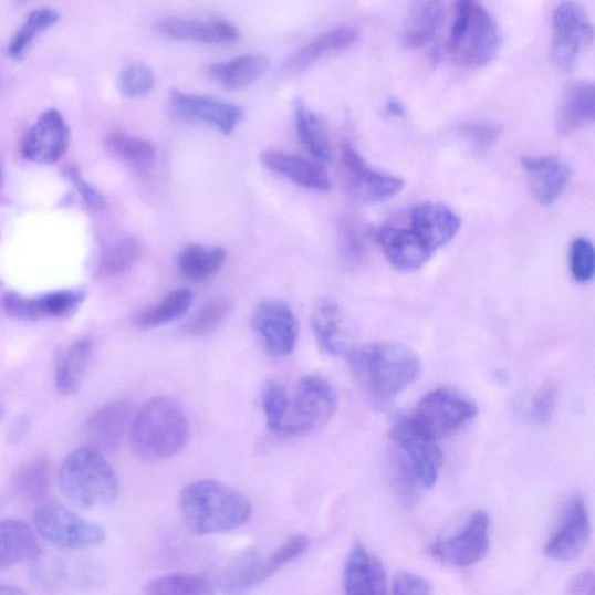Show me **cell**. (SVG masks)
I'll list each match as a JSON object with an SVG mask.
<instances>
[{"label":"cell","instance_id":"cell-1","mask_svg":"<svg viewBox=\"0 0 595 595\" xmlns=\"http://www.w3.org/2000/svg\"><path fill=\"white\" fill-rule=\"evenodd\" d=\"M179 511L187 529L197 535L232 532L253 513L241 492L212 479L197 480L182 489Z\"/></svg>","mask_w":595,"mask_h":595},{"label":"cell","instance_id":"cell-2","mask_svg":"<svg viewBox=\"0 0 595 595\" xmlns=\"http://www.w3.org/2000/svg\"><path fill=\"white\" fill-rule=\"evenodd\" d=\"M189 435L185 409L173 398L155 397L137 411L131 427V446L137 459L159 463L185 448Z\"/></svg>","mask_w":595,"mask_h":595},{"label":"cell","instance_id":"cell-3","mask_svg":"<svg viewBox=\"0 0 595 595\" xmlns=\"http://www.w3.org/2000/svg\"><path fill=\"white\" fill-rule=\"evenodd\" d=\"M348 361L354 374L380 399H392L415 383L422 372L419 356L395 342H376L352 349Z\"/></svg>","mask_w":595,"mask_h":595},{"label":"cell","instance_id":"cell-4","mask_svg":"<svg viewBox=\"0 0 595 595\" xmlns=\"http://www.w3.org/2000/svg\"><path fill=\"white\" fill-rule=\"evenodd\" d=\"M59 482L63 495L81 510L104 509L119 491L116 472L103 453L91 447L65 457Z\"/></svg>","mask_w":595,"mask_h":595},{"label":"cell","instance_id":"cell-5","mask_svg":"<svg viewBox=\"0 0 595 595\" xmlns=\"http://www.w3.org/2000/svg\"><path fill=\"white\" fill-rule=\"evenodd\" d=\"M500 49L495 20L478 0H456L449 50L456 63L469 67L490 63Z\"/></svg>","mask_w":595,"mask_h":595},{"label":"cell","instance_id":"cell-6","mask_svg":"<svg viewBox=\"0 0 595 595\" xmlns=\"http://www.w3.org/2000/svg\"><path fill=\"white\" fill-rule=\"evenodd\" d=\"M392 439L400 450L406 473L424 489L437 486L443 462L438 438L410 415L396 422Z\"/></svg>","mask_w":595,"mask_h":595},{"label":"cell","instance_id":"cell-7","mask_svg":"<svg viewBox=\"0 0 595 595\" xmlns=\"http://www.w3.org/2000/svg\"><path fill=\"white\" fill-rule=\"evenodd\" d=\"M337 397L327 379L317 375L304 377L289 397L286 416L280 434L303 435L326 426L334 417Z\"/></svg>","mask_w":595,"mask_h":595},{"label":"cell","instance_id":"cell-8","mask_svg":"<svg viewBox=\"0 0 595 595\" xmlns=\"http://www.w3.org/2000/svg\"><path fill=\"white\" fill-rule=\"evenodd\" d=\"M592 21L585 9L572 0L561 3L553 15L552 55L563 72L574 71L584 48L593 42Z\"/></svg>","mask_w":595,"mask_h":595},{"label":"cell","instance_id":"cell-9","mask_svg":"<svg viewBox=\"0 0 595 595\" xmlns=\"http://www.w3.org/2000/svg\"><path fill=\"white\" fill-rule=\"evenodd\" d=\"M34 523L43 539L65 549H86L100 545L105 540L102 525L60 505L39 509Z\"/></svg>","mask_w":595,"mask_h":595},{"label":"cell","instance_id":"cell-10","mask_svg":"<svg viewBox=\"0 0 595 595\" xmlns=\"http://www.w3.org/2000/svg\"><path fill=\"white\" fill-rule=\"evenodd\" d=\"M478 405L461 392L440 387L427 394L414 415L437 438L452 434L478 415Z\"/></svg>","mask_w":595,"mask_h":595},{"label":"cell","instance_id":"cell-11","mask_svg":"<svg viewBox=\"0 0 595 595\" xmlns=\"http://www.w3.org/2000/svg\"><path fill=\"white\" fill-rule=\"evenodd\" d=\"M251 327L262 348L274 357L290 356L300 337V325L292 309L276 298H270L258 306Z\"/></svg>","mask_w":595,"mask_h":595},{"label":"cell","instance_id":"cell-12","mask_svg":"<svg viewBox=\"0 0 595 595\" xmlns=\"http://www.w3.org/2000/svg\"><path fill=\"white\" fill-rule=\"evenodd\" d=\"M341 163L347 189L359 201H386L404 189L403 178L374 169L349 144L341 148Z\"/></svg>","mask_w":595,"mask_h":595},{"label":"cell","instance_id":"cell-13","mask_svg":"<svg viewBox=\"0 0 595 595\" xmlns=\"http://www.w3.org/2000/svg\"><path fill=\"white\" fill-rule=\"evenodd\" d=\"M490 551V516L477 511L460 533L431 547L438 560L453 566H471L483 561Z\"/></svg>","mask_w":595,"mask_h":595},{"label":"cell","instance_id":"cell-14","mask_svg":"<svg viewBox=\"0 0 595 595\" xmlns=\"http://www.w3.org/2000/svg\"><path fill=\"white\" fill-rule=\"evenodd\" d=\"M169 102L179 118L211 125L226 135L233 133L244 119L240 106L210 96L181 93L173 88Z\"/></svg>","mask_w":595,"mask_h":595},{"label":"cell","instance_id":"cell-15","mask_svg":"<svg viewBox=\"0 0 595 595\" xmlns=\"http://www.w3.org/2000/svg\"><path fill=\"white\" fill-rule=\"evenodd\" d=\"M71 131L56 109L45 111L22 143V156L29 161L41 165H54L60 161L67 149Z\"/></svg>","mask_w":595,"mask_h":595},{"label":"cell","instance_id":"cell-16","mask_svg":"<svg viewBox=\"0 0 595 595\" xmlns=\"http://www.w3.org/2000/svg\"><path fill=\"white\" fill-rule=\"evenodd\" d=\"M591 520L586 503L582 498H576L572 501L560 528L547 540L544 553L555 561L567 562L575 560L585 551L591 539Z\"/></svg>","mask_w":595,"mask_h":595},{"label":"cell","instance_id":"cell-17","mask_svg":"<svg viewBox=\"0 0 595 595\" xmlns=\"http://www.w3.org/2000/svg\"><path fill=\"white\" fill-rule=\"evenodd\" d=\"M461 226V218L440 202H425L410 216V231L434 254L459 234Z\"/></svg>","mask_w":595,"mask_h":595},{"label":"cell","instance_id":"cell-18","mask_svg":"<svg viewBox=\"0 0 595 595\" xmlns=\"http://www.w3.org/2000/svg\"><path fill=\"white\" fill-rule=\"evenodd\" d=\"M132 417V406L127 401L108 403L86 421L84 434L91 448L98 451H116L125 437Z\"/></svg>","mask_w":595,"mask_h":595},{"label":"cell","instance_id":"cell-19","mask_svg":"<svg viewBox=\"0 0 595 595\" xmlns=\"http://www.w3.org/2000/svg\"><path fill=\"white\" fill-rule=\"evenodd\" d=\"M84 300L85 294L82 291H58L34 300L8 293L3 298V306L9 315L17 319L66 317L74 314Z\"/></svg>","mask_w":595,"mask_h":595},{"label":"cell","instance_id":"cell-20","mask_svg":"<svg viewBox=\"0 0 595 595\" xmlns=\"http://www.w3.org/2000/svg\"><path fill=\"white\" fill-rule=\"evenodd\" d=\"M262 166L276 173L304 189L327 192L332 187L330 175L322 163L279 150H267L261 155Z\"/></svg>","mask_w":595,"mask_h":595},{"label":"cell","instance_id":"cell-21","mask_svg":"<svg viewBox=\"0 0 595 595\" xmlns=\"http://www.w3.org/2000/svg\"><path fill=\"white\" fill-rule=\"evenodd\" d=\"M521 165L534 198L542 205H552L561 197L572 174L570 166L557 156H525Z\"/></svg>","mask_w":595,"mask_h":595},{"label":"cell","instance_id":"cell-22","mask_svg":"<svg viewBox=\"0 0 595 595\" xmlns=\"http://www.w3.org/2000/svg\"><path fill=\"white\" fill-rule=\"evenodd\" d=\"M376 239L388 263L400 271H417L434 255L414 232L405 228L385 225Z\"/></svg>","mask_w":595,"mask_h":595},{"label":"cell","instance_id":"cell-23","mask_svg":"<svg viewBox=\"0 0 595 595\" xmlns=\"http://www.w3.org/2000/svg\"><path fill=\"white\" fill-rule=\"evenodd\" d=\"M156 31L169 39L194 40L208 44H232L239 30L226 20L199 21L178 17H167L156 21Z\"/></svg>","mask_w":595,"mask_h":595},{"label":"cell","instance_id":"cell-24","mask_svg":"<svg viewBox=\"0 0 595 595\" xmlns=\"http://www.w3.org/2000/svg\"><path fill=\"white\" fill-rule=\"evenodd\" d=\"M343 587L351 595H380L386 593V574L382 562L361 542H357L343 572Z\"/></svg>","mask_w":595,"mask_h":595},{"label":"cell","instance_id":"cell-25","mask_svg":"<svg viewBox=\"0 0 595 595\" xmlns=\"http://www.w3.org/2000/svg\"><path fill=\"white\" fill-rule=\"evenodd\" d=\"M312 328L320 349L325 354L341 356L352 351L346 317L336 302H317L312 312Z\"/></svg>","mask_w":595,"mask_h":595},{"label":"cell","instance_id":"cell-26","mask_svg":"<svg viewBox=\"0 0 595 595\" xmlns=\"http://www.w3.org/2000/svg\"><path fill=\"white\" fill-rule=\"evenodd\" d=\"M445 20L442 0H415L404 22L403 44L408 50H418L439 34Z\"/></svg>","mask_w":595,"mask_h":595},{"label":"cell","instance_id":"cell-27","mask_svg":"<svg viewBox=\"0 0 595 595\" xmlns=\"http://www.w3.org/2000/svg\"><path fill=\"white\" fill-rule=\"evenodd\" d=\"M358 36V31L351 27H342L320 34L286 59L284 71L288 74L304 72L320 60L347 50Z\"/></svg>","mask_w":595,"mask_h":595},{"label":"cell","instance_id":"cell-28","mask_svg":"<svg viewBox=\"0 0 595 595\" xmlns=\"http://www.w3.org/2000/svg\"><path fill=\"white\" fill-rule=\"evenodd\" d=\"M595 113V88L587 82L570 84L561 98L556 125L562 135H570L592 123Z\"/></svg>","mask_w":595,"mask_h":595},{"label":"cell","instance_id":"cell-29","mask_svg":"<svg viewBox=\"0 0 595 595\" xmlns=\"http://www.w3.org/2000/svg\"><path fill=\"white\" fill-rule=\"evenodd\" d=\"M41 547L33 531L19 520L0 521V570L35 560Z\"/></svg>","mask_w":595,"mask_h":595},{"label":"cell","instance_id":"cell-30","mask_svg":"<svg viewBox=\"0 0 595 595\" xmlns=\"http://www.w3.org/2000/svg\"><path fill=\"white\" fill-rule=\"evenodd\" d=\"M269 65V59L263 55H243L230 62L212 64L209 75L227 90L237 91L262 77Z\"/></svg>","mask_w":595,"mask_h":595},{"label":"cell","instance_id":"cell-31","mask_svg":"<svg viewBox=\"0 0 595 595\" xmlns=\"http://www.w3.org/2000/svg\"><path fill=\"white\" fill-rule=\"evenodd\" d=\"M295 126L298 137L316 161L327 164L332 161V147L325 123L311 111L303 101L294 105Z\"/></svg>","mask_w":595,"mask_h":595},{"label":"cell","instance_id":"cell-32","mask_svg":"<svg viewBox=\"0 0 595 595\" xmlns=\"http://www.w3.org/2000/svg\"><path fill=\"white\" fill-rule=\"evenodd\" d=\"M91 355H93V342L88 338H81L61 357L56 368L55 383L58 392L62 396H72L79 392Z\"/></svg>","mask_w":595,"mask_h":595},{"label":"cell","instance_id":"cell-33","mask_svg":"<svg viewBox=\"0 0 595 595\" xmlns=\"http://www.w3.org/2000/svg\"><path fill=\"white\" fill-rule=\"evenodd\" d=\"M192 301L189 289L174 290L161 302L137 313L133 319L134 326L145 331L170 324L188 312Z\"/></svg>","mask_w":595,"mask_h":595},{"label":"cell","instance_id":"cell-34","mask_svg":"<svg viewBox=\"0 0 595 595\" xmlns=\"http://www.w3.org/2000/svg\"><path fill=\"white\" fill-rule=\"evenodd\" d=\"M226 259V250L221 247L190 244L181 250L177 267L182 278L203 281L212 278L222 268Z\"/></svg>","mask_w":595,"mask_h":595},{"label":"cell","instance_id":"cell-35","mask_svg":"<svg viewBox=\"0 0 595 595\" xmlns=\"http://www.w3.org/2000/svg\"><path fill=\"white\" fill-rule=\"evenodd\" d=\"M107 148L123 163L139 173L149 171L156 163L155 146L140 137L124 132H112L106 137Z\"/></svg>","mask_w":595,"mask_h":595},{"label":"cell","instance_id":"cell-36","mask_svg":"<svg viewBox=\"0 0 595 595\" xmlns=\"http://www.w3.org/2000/svg\"><path fill=\"white\" fill-rule=\"evenodd\" d=\"M59 21L60 13L53 9L44 8L32 12L25 24L13 35L8 49L9 56L15 61L24 58L34 40Z\"/></svg>","mask_w":595,"mask_h":595},{"label":"cell","instance_id":"cell-37","mask_svg":"<svg viewBox=\"0 0 595 595\" xmlns=\"http://www.w3.org/2000/svg\"><path fill=\"white\" fill-rule=\"evenodd\" d=\"M233 311V303L225 296L201 306L186 323L185 332L192 337H205L217 332Z\"/></svg>","mask_w":595,"mask_h":595},{"label":"cell","instance_id":"cell-38","mask_svg":"<svg viewBox=\"0 0 595 595\" xmlns=\"http://www.w3.org/2000/svg\"><path fill=\"white\" fill-rule=\"evenodd\" d=\"M215 592V584L209 578L191 574L158 577L146 586V593L150 595H203Z\"/></svg>","mask_w":595,"mask_h":595},{"label":"cell","instance_id":"cell-39","mask_svg":"<svg viewBox=\"0 0 595 595\" xmlns=\"http://www.w3.org/2000/svg\"><path fill=\"white\" fill-rule=\"evenodd\" d=\"M143 254V246L133 238H126L114 243L106 250L101 261V272L106 276L116 278L133 269Z\"/></svg>","mask_w":595,"mask_h":595},{"label":"cell","instance_id":"cell-40","mask_svg":"<svg viewBox=\"0 0 595 595\" xmlns=\"http://www.w3.org/2000/svg\"><path fill=\"white\" fill-rule=\"evenodd\" d=\"M309 545L310 541L305 535H293L288 539L267 560H261L257 575V585L268 581L274 574H278L283 566L303 555L307 551Z\"/></svg>","mask_w":595,"mask_h":595},{"label":"cell","instance_id":"cell-41","mask_svg":"<svg viewBox=\"0 0 595 595\" xmlns=\"http://www.w3.org/2000/svg\"><path fill=\"white\" fill-rule=\"evenodd\" d=\"M340 257L347 267L356 268L366 257L365 234L359 225L345 218L338 225Z\"/></svg>","mask_w":595,"mask_h":595},{"label":"cell","instance_id":"cell-42","mask_svg":"<svg viewBox=\"0 0 595 595\" xmlns=\"http://www.w3.org/2000/svg\"><path fill=\"white\" fill-rule=\"evenodd\" d=\"M289 393L283 384L269 380L262 388L261 399L268 427L280 434L289 406Z\"/></svg>","mask_w":595,"mask_h":595},{"label":"cell","instance_id":"cell-43","mask_svg":"<svg viewBox=\"0 0 595 595\" xmlns=\"http://www.w3.org/2000/svg\"><path fill=\"white\" fill-rule=\"evenodd\" d=\"M156 83L152 69L144 63L125 66L118 77V87L125 97H144L150 93Z\"/></svg>","mask_w":595,"mask_h":595},{"label":"cell","instance_id":"cell-44","mask_svg":"<svg viewBox=\"0 0 595 595\" xmlns=\"http://www.w3.org/2000/svg\"><path fill=\"white\" fill-rule=\"evenodd\" d=\"M570 268L572 278L585 284L593 280L595 271V254L593 244L585 238H577L570 249Z\"/></svg>","mask_w":595,"mask_h":595},{"label":"cell","instance_id":"cell-45","mask_svg":"<svg viewBox=\"0 0 595 595\" xmlns=\"http://www.w3.org/2000/svg\"><path fill=\"white\" fill-rule=\"evenodd\" d=\"M49 480V466L43 461H34L28 464L18 476V490L29 497L42 494Z\"/></svg>","mask_w":595,"mask_h":595},{"label":"cell","instance_id":"cell-46","mask_svg":"<svg viewBox=\"0 0 595 595\" xmlns=\"http://www.w3.org/2000/svg\"><path fill=\"white\" fill-rule=\"evenodd\" d=\"M557 390L554 385H545L534 397L530 417L536 424H546L555 414Z\"/></svg>","mask_w":595,"mask_h":595},{"label":"cell","instance_id":"cell-47","mask_svg":"<svg viewBox=\"0 0 595 595\" xmlns=\"http://www.w3.org/2000/svg\"><path fill=\"white\" fill-rule=\"evenodd\" d=\"M64 175L67 179H71L73 185L79 190L82 198L87 205L93 209H104L105 199L101 192L93 186L90 185L81 175L79 169L75 166H67L64 168Z\"/></svg>","mask_w":595,"mask_h":595},{"label":"cell","instance_id":"cell-48","mask_svg":"<svg viewBox=\"0 0 595 595\" xmlns=\"http://www.w3.org/2000/svg\"><path fill=\"white\" fill-rule=\"evenodd\" d=\"M395 594H420L427 595L432 594V585L416 574L411 572L401 571L395 577L394 581V591Z\"/></svg>","mask_w":595,"mask_h":595},{"label":"cell","instance_id":"cell-49","mask_svg":"<svg viewBox=\"0 0 595 595\" xmlns=\"http://www.w3.org/2000/svg\"><path fill=\"white\" fill-rule=\"evenodd\" d=\"M466 132L470 139L479 147L491 146L498 139L501 129L489 124H476L468 126Z\"/></svg>","mask_w":595,"mask_h":595},{"label":"cell","instance_id":"cell-50","mask_svg":"<svg viewBox=\"0 0 595 595\" xmlns=\"http://www.w3.org/2000/svg\"><path fill=\"white\" fill-rule=\"evenodd\" d=\"M594 592V574L593 572H584L577 576L568 587L571 594H593Z\"/></svg>","mask_w":595,"mask_h":595},{"label":"cell","instance_id":"cell-51","mask_svg":"<svg viewBox=\"0 0 595 595\" xmlns=\"http://www.w3.org/2000/svg\"><path fill=\"white\" fill-rule=\"evenodd\" d=\"M385 112L387 116L394 118H404L406 116L405 106L397 100L393 98L386 103Z\"/></svg>","mask_w":595,"mask_h":595},{"label":"cell","instance_id":"cell-52","mask_svg":"<svg viewBox=\"0 0 595 595\" xmlns=\"http://www.w3.org/2000/svg\"><path fill=\"white\" fill-rule=\"evenodd\" d=\"M20 593H25V592L15 586L0 585V594L11 595V594H20Z\"/></svg>","mask_w":595,"mask_h":595},{"label":"cell","instance_id":"cell-53","mask_svg":"<svg viewBox=\"0 0 595 595\" xmlns=\"http://www.w3.org/2000/svg\"><path fill=\"white\" fill-rule=\"evenodd\" d=\"M3 414H4V409H3V407H2V406H0V418H2V417H3Z\"/></svg>","mask_w":595,"mask_h":595},{"label":"cell","instance_id":"cell-54","mask_svg":"<svg viewBox=\"0 0 595 595\" xmlns=\"http://www.w3.org/2000/svg\"><path fill=\"white\" fill-rule=\"evenodd\" d=\"M15 2L19 3V4H22V3H25L27 0H15Z\"/></svg>","mask_w":595,"mask_h":595}]
</instances>
